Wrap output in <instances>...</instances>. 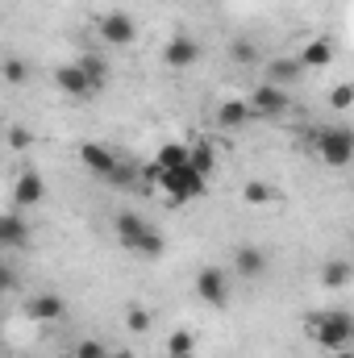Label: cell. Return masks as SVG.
Segmentation results:
<instances>
[{"mask_svg": "<svg viewBox=\"0 0 354 358\" xmlns=\"http://www.w3.org/2000/svg\"><path fill=\"white\" fill-rule=\"evenodd\" d=\"M304 338L321 350H342L354 342V321L346 308H325V313H309L304 317Z\"/></svg>", "mask_w": 354, "mask_h": 358, "instance_id": "6da1fadb", "label": "cell"}, {"mask_svg": "<svg viewBox=\"0 0 354 358\" xmlns=\"http://www.w3.org/2000/svg\"><path fill=\"white\" fill-rule=\"evenodd\" d=\"M113 234H117V242L129 250V255H142V259H159L163 255V234L159 229H150L138 213H117L113 217Z\"/></svg>", "mask_w": 354, "mask_h": 358, "instance_id": "7a4b0ae2", "label": "cell"}, {"mask_svg": "<svg viewBox=\"0 0 354 358\" xmlns=\"http://www.w3.org/2000/svg\"><path fill=\"white\" fill-rule=\"evenodd\" d=\"M313 150L321 155L325 167L342 171V167H351V159H354V134L346 125H321L313 134Z\"/></svg>", "mask_w": 354, "mask_h": 358, "instance_id": "3957f363", "label": "cell"}, {"mask_svg": "<svg viewBox=\"0 0 354 358\" xmlns=\"http://www.w3.org/2000/svg\"><path fill=\"white\" fill-rule=\"evenodd\" d=\"M155 187H163L171 204H187V200H200V196L208 192V179L200 176V171H192V167L183 163V167H176V171H163Z\"/></svg>", "mask_w": 354, "mask_h": 358, "instance_id": "277c9868", "label": "cell"}, {"mask_svg": "<svg viewBox=\"0 0 354 358\" xmlns=\"http://www.w3.org/2000/svg\"><path fill=\"white\" fill-rule=\"evenodd\" d=\"M250 117H263V121H279V117H288L292 113V96L288 88H275V84H259V88L250 92Z\"/></svg>", "mask_w": 354, "mask_h": 358, "instance_id": "5b68a950", "label": "cell"}, {"mask_svg": "<svg viewBox=\"0 0 354 358\" xmlns=\"http://www.w3.org/2000/svg\"><path fill=\"white\" fill-rule=\"evenodd\" d=\"M96 34H100V42L104 46H134L138 42V21L125 13V8H113V13H104L100 17V25H96Z\"/></svg>", "mask_w": 354, "mask_h": 358, "instance_id": "8992f818", "label": "cell"}, {"mask_svg": "<svg viewBox=\"0 0 354 358\" xmlns=\"http://www.w3.org/2000/svg\"><path fill=\"white\" fill-rule=\"evenodd\" d=\"M196 296L208 304V308H225L229 304V279L221 267H200L196 271Z\"/></svg>", "mask_w": 354, "mask_h": 358, "instance_id": "52a82bcc", "label": "cell"}, {"mask_svg": "<svg viewBox=\"0 0 354 358\" xmlns=\"http://www.w3.org/2000/svg\"><path fill=\"white\" fill-rule=\"evenodd\" d=\"M21 313H25V321H38V325H42V321H59V317L67 313V300H63L59 292H38V296L25 300Z\"/></svg>", "mask_w": 354, "mask_h": 358, "instance_id": "ba28073f", "label": "cell"}, {"mask_svg": "<svg viewBox=\"0 0 354 358\" xmlns=\"http://www.w3.org/2000/svg\"><path fill=\"white\" fill-rule=\"evenodd\" d=\"M196 59H200V42H196L192 34H176V38L163 46V63L176 67V71H187Z\"/></svg>", "mask_w": 354, "mask_h": 358, "instance_id": "9c48e42d", "label": "cell"}, {"mask_svg": "<svg viewBox=\"0 0 354 358\" xmlns=\"http://www.w3.org/2000/svg\"><path fill=\"white\" fill-rule=\"evenodd\" d=\"M42 200H46L42 176H38V171H21L17 183H13V204H17V208H38Z\"/></svg>", "mask_w": 354, "mask_h": 358, "instance_id": "30bf717a", "label": "cell"}, {"mask_svg": "<svg viewBox=\"0 0 354 358\" xmlns=\"http://www.w3.org/2000/svg\"><path fill=\"white\" fill-rule=\"evenodd\" d=\"M55 88L63 92V96H76V100H88V96H96L88 84V76L76 67V63H63V67H55Z\"/></svg>", "mask_w": 354, "mask_h": 358, "instance_id": "8fae6325", "label": "cell"}, {"mask_svg": "<svg viewBox=\"0 0 354 358\" xmlns=\"http://www.w3.org/2000/svg\"><path fill=\"white\" fill-rule=\"evenodd\" d=\"M29 242V221L17 213H0V250H21Z\"/></svg>", "mask_w": 354, "mask_h": 358, "instance_id": "7c38bea8", "label": "cell"}, {"mask_svg": "<svg viewBox=\"0 0 354 358\" xmlns=\"http://www.w3.org/2000/svg\"><path fill=\"white\" fill-rule=\"evenodd\" d=\"M80 163L88 167L92 176L108 179V176H113V167H117V155H113L104 142H84V146H80Z\"/></svg>", "mask_w": 354, "mask_h": 358, "instance_id": "4fadbf2b", "label": "cell"}, {"mask_svg": "<svg viewBox=\"0 0 354 358\" xmlns=\"http://www.w3.org/2000/svg\"><path fill=\"white\" fill-rule=\"evenodd\" d=\"M300 76H304L300 59H271L263 67V84H275V88H288V84H296Z\"/></svg>", "mask_w": 354, "mask_h": 358, "instance_id": "5bb4252c", "label": "cell"}, {"mask_svg": "<svg viewBox=\"0 0 354 358\" xmlns=\"http://www.w3.org/2000/svg\"><path fill=\"white\" fill-rule=\"evenodd\" d=\"M234 271H238L242 279H263V271H267L263 246H238V250H234Z\"/></svg>", "mask_w": 354, "mask_h": 358, "instance_id": "9a60e30c", "label": "cell"}, {"mask_svg": "<svg viewBox=\"0 0 354 358\" xmlns=\"http://www.w3.org/2000/svg\"><path fill=\"white\" fill-rule=\"evenodd\" d=\"M296 59H300V67H304V71L330 67V63H334V42H330V38H313V42H309Z\"/></svg>", "mask_w": 354, "mask_h": 358, "instance_id": "2e32d148", "label": "cell"}, {"mask_svg": "<svg viewBox=\"0 0 354 358\" xmlns=\"http://www.w3.org/2000/svg\"><path fill=\"white\" fill-rule=\"evenodd\" d=\"M255 117H250V104L246 100H221L217 104V125L221 129H242V125H250Z\"/></svg>", "mask_w": 354, "mask_h": 358, "instance_id": "e0dca14e", "label": "cell"}, {"mask_svg": "<svg viewBox=\"0 0 354 358\" xmlns=\"http://www.w3.org/2000/svg\"><path fill=\"white\" fill-rule=\"evenodd\" d=\"M76 67L88 76L92 92H100L104 84H108V63H104V55H96V50H84V55L76 59Z\"/></svg>", "mask_w": 354, "mask_h": 358, "instance_id": "ac0fdd59", "label": "cell"}, {"mask_svg": "<svg viewBox=\"0 0 354 358\" xmlns=\"http://www.w3.org/2000/svg\"><path fill=\"white\" fill-rule=\"evenodd\" d=\"M187 167L208 179L213 167H217V146H213V142H192V146H187Z\"/></svg>", "mask_w": 354, "mask_h": 358, "instance_id": "d6986e66", "label": "cell"}, {"mask_svg": "<svg viewBox=\"0 0 354 358\" xmlns=\"http://www.w3.org/2000/svg\"><path fill=\"white\" fill-rule=\"evenodd\" d=\"M351 279H354V267L346 259H330V263L321 267V287H330V292H342Z\"/></svg>", "mask_w": 354, "mask_h": 358, "instance_id": "ffe728a7", "label": "cell"}, {"mask_svg": "<svg viewBox=\"0 0 354 358\" xmlns=\"http://www.w3.org/2000/svg\"><path fill=\"white\" fill-rule=\"evenodd\" d=\"M183 163H187V142H163L159 155H155V167L159 171H176Z\"/></svg>", "mask_w": 354, "mask_h": 358, "instance_id": "44dd1931", "label": "cell"}, {"mask_svg": "<svg viewBox=\"0 0 354 358\" xmlns=\"http://www.w3.org/2000/svg\"><path fill=\"white\" fill-rule=\"evenodd\" d=\"M0 80H4L8 88H25V84H29V63H25V59H4V63H0Z\"/></svg>", "mask_w": 354, "mask_h": 358, "instance_id": "7402d4cb", "label": "cell"}, {"mask_svg": "<svg viewBox=\"0 0 354 358\" xmlns=\"http://www.w3.org/2000/svg\"><path fill=\"white\" fill-rule=\"evenodd\" d=\"M167 358H196V334L192 329H176L167 338Z\"/></svg>", "mask_w": 354, "mask_h": 358, "instance_id": "603a6c76", "label": "cell"}, {"mask_svg": "<svg viewBox=\"0 0 354 358\" xmlns=\"http://www.w3.org/2000/svg\"><path fill=\"white\" fill-rule=\"evenodd\" d=\"M242 200H246L250 208H263V204H271V200H275V187H271V183H263V179H250V183L242 187Z\"/></svg>", "mask_w": 354, "mask_h": 358, "instance_id": "cb8c5ba5", "label": "cell"}, {"mask_svg": "<svg viewBox=\"0 0 354 358\" xmlns=\"http://www.w3.org/2000/svg\"><path fill=\"white\" fill-rule=\"evenodd\" d=\"M229 55L242 63V67H255L259 63V46L250 42V38H234V46H229Z\"/></svg>", "mask_w": 354, "mask_h": 358, "instance_id": "d4e9b609", "label": "cell"}, {"mask_svg": "<svg viewBox=\"0 0 354 358\" xmlns=\"http://www.w3.org/2000/svg\"><path fill=\"white\" fill-rule=\"evenodd\" d=\"M150 321H155V317H150L142 304H129V313H125V325H129V334H146V329H150Z\"/></svg>", "mask_w": 354, "mask_h": 358, "instance_id": "484cf974", "label": "cell"}, {"mask_svg": "<svg viewBox=\"0 0 354 358\" xmlns=\"http://www.w3.org/2000/svg\"><path fill=\"white\" fill-rule=\"evenodd\" d=\"M108 183H113V187H134V183H138V167H134V163H121V159H117V167H113Z\"/></svg>", "mask_w": 354, "mask_h": 358, "instance_id": "4316f807", "label": "cell"}, {"mask_svg": "<svg viewBox=\"0 0 354 358\" xmlns=\"http://www.w3.org/2000/svg\"><path fill=\"white\" fill-rule=\"evenodd\" d=\"M330 104H334L338 113H346V108L354 104V84H338V88L330 92Z\"/></svg>", "mask_w": 354, "mask_h": 358, "instance_id": "83f0119b", "label": "cell"}, {"mask_svg": "<svg viewBox=\"0 0 354 358\" xmlns=\"http://www.w3.org/2000/svg\"><path fill=\"white\" fill-rule=\"evenodd\" d=\"M76 358H108V350H104V342L88 338V342H80V346H76Z\"/></svg>", "mask_w": 354, "mask_h": 358, "instance_id": "f1b7e54d", "label": "cell"}, {"mask_svg": "<svg viewBox=\"0 0 354 358\" xmlns=\"http://www.w3.org/2000/svg\"><path fill=\"white\" fill-rule=\"evenodd\" d=\"M29 142H34V134H29L25 125H13V129H8V146H13V150H25Z\"/></svg>", "mask_w": 354, "mask_h": 358, "instance_id": "f546056e", "label": "cell"}, {"mask_svg": "<svg viewBox=\"0 0 354 358\" xmlns=\"http://www.w3.org/2000/svg\"><path fill=\"white\" fill-rule=\"evenodd\" d=\"M17 287V271L8 267V263H0V296H8Z\"/></svg>", "mask_w": 354, "mask_h": 358, "instance_id": "4dcf8cb0", "label": "cell"}, {"mask_svg": "<svg viewBox=\"0 0 354 358\" xmlns=\"http://www.w3.org/2000/svg\"><path fill=\"white\" fill-rule=\"evenodd\" d=\"M334 358H354V350L351 346H342V350H334Z\"/></svg>", "mask_w": 354, "mask_h": 358, "instance_id": "1f68e13d", "label": "cell"}, {"mask_svg": "<svg viewBox=\"0 0 354 358\" xmlns=\"http://www.w3.org/2000/svg\"><path fill=\"white\" fill-rule=\"evenodd\" d=\"M108 358H134V350H117V355H108Z\"/></svg>", "mask_w": 354, "mask_h": 358, "instance_id": "d6a6232c", "label": "cell"}]
</instances>
